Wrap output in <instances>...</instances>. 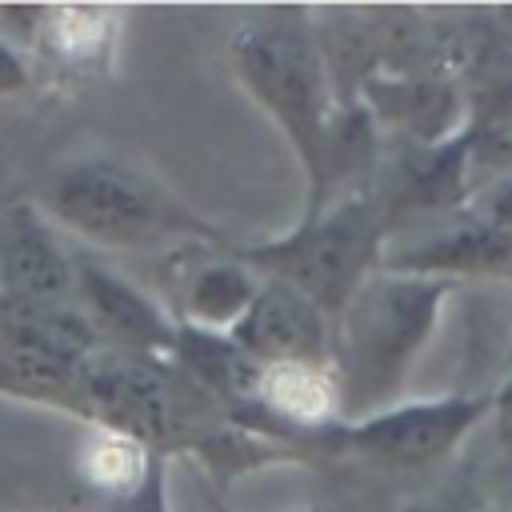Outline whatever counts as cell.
I'll return each mask as SVG.
<instances>
[{"label": "cell", "instance_id": "obj_15", "mask_svg": "<svg viewBox=\"0 0 512 512\" xmlns=\"http://www.w3.org/2000/svg\"><path fill=\"white\" fill-rule=\"evenodd\" d=\"M120 512H172L168 508V468L164 460H152L144 484L120 500Z\"/></svg>", "mask_w": 512, "mask_h": 512}, {"label": "cell", "instance_id": "obj_7", "mask_svg": "<svg viewBox=\"0 0 512 512\" xmlns=\"http://www.w3.org/2000/svg\"><path fill=\"white\" fill-rule=\"evenodd\" d=\"M76 272V300L80 316L104 340V348L140 352V356H172L176 348V316L168 304H160L152 292L108 268L104 260L80 252L72 256Z\"/></svg>", "mask_w": 512, "mask_h": 512}, {"label": "cell", "instance_id": "obj_8", "mask_svg": "<svg viewBox=\"0 0 512 512\" xmlns=\"http://www.w3.org/2000/svg\"><path fill=\"white\" fill-rule=\"evenodd\" d=\"M332 316L284 280L260 276L228 340L256 364H332Z\"/></svg>", "mask_w": 512, "mask_h": 512}, {"label": "cell", "instance_id": "obj_10", "mask_svg": "<svg viewBox=\"0 0 512 512\" xmlns=\"http://www.w3.org/2000/svg\"><path fill=\"white\" fill-rule=\"evenodd\" d=\"M0 268L12 304L24 308H56L76 292L72 252L60 244L56 224L28 204L0 220Z\"/></svg>", "mask_w": 512, "mask_h": 512}, {"label": "cell", "instance_id": "obj_11", "mask_svg": "<svg viewBox=\"0 0 512 512\" xmlns=\"http://www.w3.org/2000/svg\"><path fill=\"white\" fill-rule=\"evenodd\" d=\"M512 264V228L488 220H472L460 228H444L428 240H416L408 248L384 252L380 268L392 272H416V276H444L460 280V272H488Z\"/></svg>", "mask_w": 512, "mask_h": 512}, {"label": "cell", "instance_id": "obj_3", "mask_svg": "<svg viewBox=\"0 0 512 512\" xmlns=\"http://www.w3.org/2000/svg\"><path fill=\"white\" fill-rule=\"evenodd\" d=\"M232 68L248 96L268 112V120L292 144L308 192L320 180V160L328 128L336 116L324 48L304 12H264L236 28Z\"/></svg>", "mask_w": 512, "mask_h": 512}, {"label": "cell", "instance_id": "obj_1", "mask_svg": "<svg viewBox=\"0 0 512 512\" xmlns=\"http://www.w3.org/2000/svg\"><path fill=\"white\" fill-rule=\"evenodd\" d=\"M456 280L376 268L332 328V372L340 392V424L364 420L396 400L432 344Z\"/></svg>", "mask_w": 512, "mask_h": 512}, {"label": "cell", "instance_id": "obj_9", "mask_svg": "<svg viewBox=\"0 0 512 512\" xmlns=\"http://www.w3.org/2000/svg\"><path fill=\"white\" fill-rule=\"evenodd\" d=\"M260 276L232 252L212 256L204 244H188L164 268V292L176 308V324L228 336L232 324L248 312Z\"/></svg>", "mask_w": 512, "mask_h": 512}, {"label": "cell", "instance_id": "obj_18", "mask_svg": "<svg viewBox=\"0 0 512 512\" xmlns=\"http://www.w3.org/2000/svg\"><path fill=\"white\" fill-rule=\"evenodd\" d=\"M12 308V296H8V284H4V268H0V316Z\"/></svg>", "mask_w": 512, "mask_h": 512}, {"label": "cell", "instance_id": "obj_2", "mask_svg": "<svg viewBox=\"0 0 512 512\" xmlns=\"http://www.w3.org/2000/svg\"><path fill=\"white\" fill-rule=\"evenodd\" d=\"M44 212L56 228L96 248H152L184 236L192 244H220V228L176 200L148 168L108 152H88L60 164L44 184Z\"/></svg>", "mask_w": 512, "mask_h": 512}, {"label": "cell", "instance_id": "obj_17", "mask_svg": "<svg viewBox=\"0 0 512 512\" xmlns=\"http://www.w3.org/2000/svg\"><path fill=\"white\" fill-rule=\"evenodd\" d=\"M488 396H492V416H496L500 436H504V440H512V376H508L496 392H488Z\"/></svg>", "mask_w": 512, "mask_h": 512}, {"label": "cell", "instance_id": "obj_6", "mask_svg": "<svg viewBox=\"0 0 512 512\" xmlns=\"http://www.w3.org/2000/svg\"><path fill=\"white\" fill-rule=\"evenodd\" d=\"M492 416L488 392H448V396H416L396 400L364 420L332 424L328 436L384 468H428L456 452L460 440L472 436V428Z\"/></svg>", "mask_w": 512, "mask_h": 512}, {"label": "cell", "instance_id": "obj_19", "mask_svg": "<svg viewBox=\"0 0 512 512\" xmlns=\"http://www.w3.org/2000/svg\"><path fill=\"white\" fill-rule=\"evenodd\" d=\"M400 512H448V508H440V504H408Z\"/></svg>", "mask_w": 512, "mask_h": 512}, {"label": "cell", "instance_id": "obj_20", "mask_svg": "<svg viewBox=\"0 0 512 512\" xmlns=\"http://www.w3.org/2000/svg\"><path fill=\"white\" fill-rule=\"evenodd\" d=\"M480 512H500V508H480Z\"/></svg>", "mask_w": 512, "mask_h": 512}, {"label": "cell", "instance_id": "obj_14", "mask_svg": "<svg viewBox=\"0 0 512 512\" xmlns=\"http://www.w3.org/2000/svg\"><path fill=\"white\" fill-rule=\"evenodd\" d=\"M48 40L60 56H92L104 40V12L96 8H56L48 16Z\"/></svg>", "mask_w": 512, "mask_h": 512}, {"label": "cell", "instance_id": "obj_12", "mask_svg": "<svg viewBox=\"0 0 512 512\" xmlns=\"http://www.w3.org/2000/svg\"><path fill=\"white\" fill-rule=\"evenodd\" d=\"M276 424L332 428L340 424V392L332 364H260L252 404Z\"/></svg>", "mask_w": 512, "mask_h": 512}, {"label": "cell", "instance_id": "obj_4", "mask_svg": "<svg viewBox=\"0 0 512 512\" xmlns=\"http://www.w3.org/2000/svg\"><path fill=\"white\" fill-rule=\"evenodd\" d=\"M388 240L384 204L368 192H352L320 208L316 216H300L292 232L236 248V256L268 280H284L320 304L332 324L352 292L380 268Z\"/></svg>", "mask_w": 512, "mask_h": 512}, {"label": "cell", "instance_id": "obj_16", "mask_svg": "<svg viewBox=\"0 0 512 512\" xmlns=\"http://www.w3.org/2000/svg\"><path fill=\"white\" fill-rule=\"evenodd\" d=\"M24 80H28L24 60L16 56V48H12V44H4V40H0V96H8V92H16V88H24Z\"/></svg>", "mask_w": 512, "mask_h": 512}, {"label": "cell", "instance_id": "obj_5", "mask_svg": "<svg viewBox=\"0 0 512 512\" xmlns=\"http://www.w3.org/2000/svg\"><path fill=\"white\" fill-rule=\"evenodd\" d=\"M200 408H208V392L160 356L96 348L80 368V412L144 448L180 436Z\"/></svg>", "mask_w": 512, "mask_h": 512}, {"label": "cell", "instance_id": "obj_13", "mask_svg": "<svg viewBox=\"0 0 512 512\" xmlns=\"http://www.w3.org/2000/svg\"><path fill=\"white\" fill-rule=\"evenodd\" d=\"M80 464H84L88 484H96V488H104V492L124 500L144 484V476L152 468V456H148V448L140 440L108 432V428H96L88 448H84V456H80Z\"/></svg>", "mask_w": 512, "mask_h": 512}]
</instances>
